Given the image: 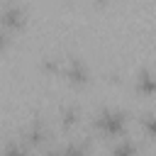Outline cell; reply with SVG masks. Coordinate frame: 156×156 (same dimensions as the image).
<instances>
[{
  "label": "cell",
  "instance_id": "obj_1",
  "mask_svg": "<svg viewBox=\"0 0 156 156\" xmlns=\"http://www.w3.org/2000/svg\"><path fill=\"white\" fill-rule=\"evenodd\" d=\"M127 122H129V112L122 107H102L93 115V127L107 139L127 136Z\"/></svg>",
  "mask_w": 156,
  "mask_h": 156
},
{
  "label": "cell",
  "instance_id": "obj_2",
  "mask_svg": "<svg viewBox=\"0 0 156 156\" xmlns=\"http://www.w3.org/2000/svg\"><path fill=\"white\" fill-rule=\"evenodd\" d=\"M71 85H85L90 80V66L85 63V58L80 56H66L61 61V71H58Z\"/></svg>",
  "mask_w": 156,
  "mask_h": 156
},
{
  "label": "cell",
  "instance_id": "obj_3",
  "mask_svg": "<svg viewBox=\"0 0 156 156\" xmlns=\"http://www.w3.org/2000/svg\"><path fill=\"white\" fill-rule=\"evenodd\" d=\"M27 22V7L20 2H5L0 5V27L7 29H20Z\"/></svg>",
  "mask_w": 156,
  "mask_h": 156
},
{
  "label": "cell",
  "instance_id": "obj_4",
  "mask_svg": "<svg viewBox=\"0 0 156 156\" xmlns=\"http://www.w3.org/2000/svg\"><path fill=\"white\" fill-rule=\"evenodd\" d=\"M51 136V129H49V124L41 119V117H34L24 129H22V141L32 149V146H41V144H46V139Z\"/></svg>",
  "mask_w": 156,
  "mask_h": 156
},
{
  "label": "cell",
  "instance_id": "obj_5",
  "mask_svg": "<svg viewBox=\"0 0 156 156\" xmlns=\"http://www.w3.org/2000/svg\"><path fill=\"white\" fill-rule=\"evenodd\" d=\"M134 88L139 95H156V71L154 68H139L134 73Z\"/></svg>",
  "mask_w": 156,
  "mask_h": 156
},
{
  "label": "cell",
  "instance_id": "obj_6",
  "mask_svg": "<svg viewBox=\"0 0 156 156\" xmlns=\"http://www.w3.org/2000/svg\"><path fill=\"white\" fill-rule=\"evenodd\" d=\"M58 122L63 129H73L80 122V107L78 105H61L58 107Z\"/></svg>",
  "mask_w": 156,
  "mask_h": 156
},
{
  "label": "cell",
  "instance_id": "obj_7",
  "mask_svg": "<svg viewBox=\"0 0 156 156\" xmlns=\"http://www.w3.org/2000/svg\"><path fill=\"white\" fill-rule=\"evenodd\" d=\"M61 154L63 156H93L90 139H78V141L66 144V146H61Z\"/></svg>",
  "mask_w": 156,
  "mask_h": 156
},
{
  "label": "cell",
  "instance_id": "obj_8",
  "mask_svg": "<svg viewBox=\"0 0 156 156\" xmlns=\"http://www.w3.org/2000/svg\"><path fill=\"white\" fill-rule=\"evenodd\" d=\"M136 154H139V146L132 139H127V136L117 139L112 144V149H110V156H136Z\"/></svg>",
  "mask_w": 156,
  "mask_h": 156
},
{
  "label": "cell",
  "instance_id": "obj_9",
  "mask_svg": "<svg viewBox=\"0 0 156 156\" xmlns=\"http://www.w3.org/2000/svg\"><path fill=\"white\" fill-rule=\"evenodd\" d=\"M139 124H141V132L149 136V139H156V110H146L139 115Z\"/></svg>",
  "mask_w": 156,
  "mask_h": 156
},
{
  "label": "cell",
  "instance_id": "obj_10",
  "mask_svg": "<svg viewBox=\"0 0 156 156\" xmlns=\"http://www.w3.org/2000/svg\"><path fill=\"white\" fill-rule=\"evenodd\" d=\"M2 156H32V149L22 139H10L2 146Z\"/></svg>",
  "mask_w": 156,
  "mask_h": 156
},
{
  "label": "cell",
  "instance_id": "obj_11",
  "mask_svg": "<svg viewBox=\"0 0 156 156\" xmlns=\"http://www.w3.org/2000/svg\"><path fill=\"white\" fill-rule=\"evenodd\" d=\"M5 46H7V32H5L2 27H0V51H2Z\"/></svg>",
  "mask_w": 156,
  "mask_h": 156
},
{
  "label": "cell",
  "instance_id": "obj_12",
  "mask_svg": "<svg viewBox=\"0 0 156 156\" xmlns=\"http://www.w3.org/2000/svg\"><path fill=\"white\" fill-rule=\"evenodd\" d=\"M44 156H63V154H61V146H58V149L54 146V149H46V154H44Z\"/></svg>",
  "mask_w": 156,
  "mask_h": 156
}]
</instances>
